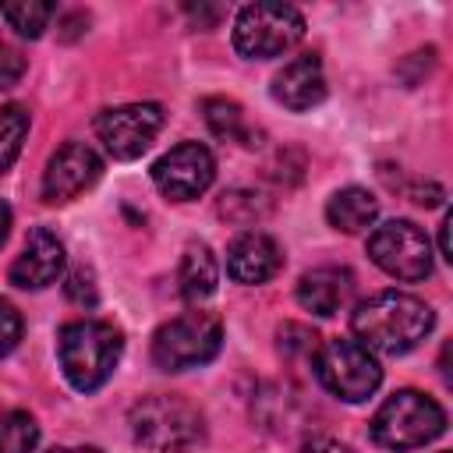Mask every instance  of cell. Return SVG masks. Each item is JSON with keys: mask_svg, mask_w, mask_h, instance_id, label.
Instances as JSON below:
<instances>
[{"mask_svg": "<svg viewBox=\"0 0 453 453\" xmlns=\"http://www.w3.org/2000/svg\"><path fill=\"white\" fill-rule=\"evenodd\" d=\"M435 326V311L403 290H379L361 301L350 315L354 340L372 354H407L414 350Z\"/></svg>", "mask_w": 453, "mask_h": 453, "instance_id": "1", "label": "cell"}, {"mask_svg": "<svg viewBox=\"0 0 453 453\" xmlns=\"http://www.w3.org/2000/svg\"><path fill=\"white\" fill-rule=\"evenodd\" d=\"M120 350H124L120 329L110 322H99V319L67 322L57 336V357H60L64 379L81 393L99 389L113 375Z\"/></svg>", "mask_w": 453, "mask_h": 453, "instance_id": "2", "label": "cell"}, {"mask_svg": "<svg viewBox=\"0 0 453 453\" xmlns=\"http://www.w3.org/2000/svg\"><path fill=\"white\" fill-rule=\"evenodd\" d=\"M131 435L152 453H184L205 439V418L184 396H145L131 407Z\"/></svg>", "mask_w": 453, "mask_h": 453, "instance_id": "3", "label": "cell"}, {"mask_svg": "<svg viewBox=\"0 0 453 453\" xmlns=\"http://www.w3.org/2000/svg\"><path fill=\"white\" fill-rule=\"evenodd\" d=\"M442 432H446V411L418 389H396L372 418V439L396 453L428 446Z\"/></svg>", "mask_w": 453, "mask_h": 453, "instance_id": "4", "label": "cell"}, {"mask_svg": "<svg viewBox=\"0 0 453 453\" xmlns=\"http://www.w3.org/2000/svg\"><path fill=\"white\" fill-rule=\"evenodd\" d=\"M223 326L209 311H188L163 322L152 336V361L163 372H188L219 354Z\"/></svg>", "mask_w": 453, "mask_h": 453, "instance_id": "5", "label": "cell"}, {"mask_svg": "<svg viewBox=\"0 0 453 453\" xmlns=\"http://www.w3.org/2000/svg\"><path fill=\"white\" fill-rule=\"evenodd\" d=\"M304 39V14L290 4H248L234 21V46L248 60H269Z\"/></svg>", "mask_w": 453, "mask_h": 453, "instance_id": "6", "label": "cell"}, {"mask_svg": "<svg viewBox=\"0 0 453 453\" xmlns=\"http://www.w3.org/2000/svg\"><path fill=\"white\" fill-rule=\"evenodd\" d=\"M315 375L333 396H340L347 403L368 400L382 382V368H379L375 354L365 350L357 340H343V336L326 340L315 350Z\"/></svg>", "mask_w": 453, "mask_h": 453, "instance_id": "7", "label": "cell"}, {"mask_svg": "<svg viewBox=\"0 0 453 453\" xmlns=\"http://www.w3.org/2000/svg\"><path fill=\"white\" fill-rule=\"evenodd\" d=\"M368 258L393 280L418 283L432 273V244L425 230L411 219H389L372 230L368 237Z\"/></svg>", "mask_w": 453, "mask_h": 453, "instance_id": "8", "label": "cell"}, {"mask_svg": "<svg viewBox=\"0 0 453 453\" xmlns=\"http://www.w3.org/2000/svg\"><path fill=\"white\" fill-rule=\"evenodd\" d=\"M159 127H163L159 103H127L103 110L96 117V134L113 159H138L156 142Z\"/></svg>", "mask_w": 453, "mask_h": 453, "instance_id": "9", "label": "cell"}, {"mask_svg": "<svg viewBox=\"0 0 453 453\" xmlns=\"http://www.w3.org/2000/svg\"><path fill=\"white\" fill-rule=\"evenodd\" d=\"M216 177V163H212V152L198 142H180L173 145L166 156H159L152 163V180L156 188L173 198V202H191L198 195L209 191Z\"/></svg>", "mask_w": 453, "mask_h": 453, "instance_id": "10", "label": "cell"}, {"mask_svg": "<svg viewBox=\"0 0 453 453\" xmlns=\"http://www.w3.org/2000/svg\"><path fill=\"white\" fill-rule=\"evenodd\" d=\"M99 173H103V163L85 142H64L46 163L42 198L50 205H64V202L78 198L85 188H92L99 180Z\"/></svg>", "mask_w": 453, "mask_h": 453, "instance_id": "11", "label": "cell"}, {"mask_svg": "<svg viewBox=\"0 0 453 453\" xmlns=\"http://www.w3.org/2000/svg\"><path fill=\"white\" fill-rule=\"evenodd\" d=\"M64 273V244L57 234L50 230H32L21 255L14 258L11 265V283L21 287V290H42L50 283H57V276Z\"/></svg>", "mask_w": 453, "mask_h": 453, "instance_id": "12", "label": "cell"}, {"mask_svg": "<svg viewBox=\"0 0 453 453\" xmlns=\"http://www.w3.org/2000/svg\"><path fill=\"white\" fill-rule=\"evenodd\" d=\"M280 265H283L280 244L262 230H248V234L234 237L226 248V273H230V280H237L244 287L273 280L280 273Z\"/></svg>", "mask_w": 453, "mask_h": 453, "instance_id": "13", "label": "cell"}, {"mask_svg": "<svg viewBox=\"0 0 453 453\" xmlns=\"http://www.w3.org/2000/svg\"><path fill=\"white\" fill-rule=\"evenodd\" d=\"M273 99L294 113H304L311 106H319L326 99V74H322V60L315 53L294 57L290 64H283L273 78Z\"/></svg>", "mask_w": 453, "mask_h": 453, "instance_id": "14", "label": "cell"}, {"mask_svg": "<svg viewBox=\"0 0 453 453\" xmlns=\"http://www.w3.org/2000/svg\"><path fill=\"white\" fill-rule=\"evenodd\" d=\"M354 294V273L343 265H319L297 280V304L311 315H336Z\"/></svg>", "mask_w": 453, "mask_h": 453, "instance_id": "15", "label": "cell"}, {"mask_svg": "<svg viewBox=\"0 0 453 453\" xmlns=\"http://www.w3.org/2000/svg\"><path fill=\"white\" fill-rule=\"evenodd\" d=\"M375 216H379V198L365 188H340L326 205V219L340 234H361L375 223Z\"/></svg>", "mask_w": 453, "mask_h": 453, "instance_id": "16", "label": "cell"}, {"mask_svg": "<svg viewBox=\"0 0 453 453\" xmlns=\"http://www.w3.org/2000/svg\"><path fill=\"white\" fill-rule=\"evenodd\" d=\"M177 280H180V294H184V301H191V304L205 301V297L216 290L219 269H216V258H212L209 244H188V248H184Z\"/></svg>", "mask_w": 453, "mask_h": 453, "instance_id": "17", "label": "cell"}, {"mask_svg": "<svg viewBox=\"0 0 453 453\" xmlns=\"http://www.w3.org/2000/svg\"><path fill=\"white\" fill-rule=\"evenodd\" d=\"M202 117L209 124V131L223 142H241V145H255V131L244 120V110L234 99H205L202 103Z\"/></svg>", "mask_w": 453, "mask_h": 453, "instance_id": "18", "label": "cell"}, {"mask_svg": "<svg viewBox=\"0 0 453 453\" xmlns=\"http://www.w3.org/2000/svg\"><path fill=\"white\" fill-rule=\"evenodd\" d=\"M39 442V425L25 411H0V453H32Z\"/></svg>", "mask_w": 453, "mask_h": 453, "instance_id": "19", "label": "cell"}, {"mask_svg": "<svg viewBox=\"0 0 453 453\" xmlns=\"http://www.w3.org/2000/svg\"><path fill=\"white\" fill-rule=\"evenodd\" d=\"M25 134H28V110L18 103L0 106V173L11 170V163L18 159Z\"/></svg>", "mask_w": 453, "mask_h": 453, "instance_id": "20", "label": "cell"}, {"mask_svg": "<svg viewBox=\"0 0 453 453\" xmlns=\"http://www.w3.org/2000/svg\"><path fill=\"white\" fill-rule=\"evenodd\" d=\"M0 14L4 21L25 35V39H39L46 21L53 18V4H39V0H18V4H0Z\"/></svg>", "mask_w": 453, "mask_h": 453, "instance_id": "21", "label": "cell"}, {"mask_svg": "<svg viewBox=\"0 0 453 453\" xmlns=\"http://www.w3.org/2000/svg\"><path fill=\"white\" fill-rule=\"evenodd\" d=\"M280 350H283V354H311V357H315L319 336H315L311 329L297 326V322H287V326H280Z\"/></svg>", "mask_w": 453, "mask_h": 453, "instance_id": "22", "label": "cell"}, {"mask_svg": "<svg viewBox=\"0 0 453 453\" xmlns=\"http://www.w3.org/2000/svg\"><path fill=\"white\" fill-rule=\"evenodd\" d=\"M21 340V315L11 301H0V357H7Z\"/></svg>", "mask_w": 453, "mask_h": 453, "instance_id": "23", "label": "cell"}, {"mask_svg": "<svg viewBox=\"0 0 453 453\" xmlns=\"http://www.w3.org/2000/svg\"><path fill=\"white\" fill-rule=\"evenodd\" d=\"M96 283H92V273L81 265V269H74L71 276H67V301H74V304H81V308H92L96 304Z\"/></svg>", "mask_w": 453, "mask_h": 453, "instance_id": "24", "label": "cell"}, {"mask_svg": "<svg viewBox=\"0 0 453 453\" xmlns=\"http://www.w3.org/2000/svg\"><path fill=\"white\" fill-rule=\"evenodd\" d=\"M21 74H25V57H21L14 46H4V42H0V88L18 85Z\"/></svg>", "mask_w": 453, "mask_h": 453, "instance_id": "25", "label": "cell"}, {"mask_svg": "<svg viewBox=\"0 0 453 453\" xmlns=\"http://www.w3.org/2000/svg\"><path fill=\"white\" fill-rule=\"evenodd\" d=\"M301 453H354L347 442H340V439H333V435H311L308 442H304V449Z\"/></svg>", "mask_w": 453, "mask_h": 453, "instance_id": "26", "label": "cell"}, {"mask_svg": "<svg viewBox=\"0 0 453 453\" xmlns=\"http://www.w3.org/2000/svg\"><path fill=\"white\" fill-rule=\"evenodd\" d=\"M449 226H453V216L446 212L442 223H439V251H442L446 262H453V251H449Z\"/></svg>", "mask_w": 453, "mask_h": 453, "instance_id": "27", "label": "cell"}, {"mask_svg": "<svg viewBox=\"0 0 453 453\" xmlns=\"http://www.w3.org/2000/svg\"><path fill=\"white\" fill-rule=\"evenodd\" d=\"M7 234H11V205H7V202H0V248H4Z\"/></svg>", "mask_w": 453, "mask_h": 453, "instance_id": "28", "label": "cell"}, {"mask_svg": "<svg viewBox=\"0 0 453 453\" xmlns=\"http://www.w3.org/2000/svg\"><path fill=\"white\" fill-rule=\"evenodd\" d=\"M50 453H99L92 446H60V449H50Z\"/></svg>", "mask_w": 453, "mask_h": 453, "instance_id": "29", "label": "cell"}]
</instances>
